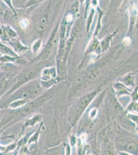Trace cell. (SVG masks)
Listing matches in <instances>:
<instances>
[{
  "label": "cell",
  "mask_w": 138,
  "mask_h": 155,
  "mask_svg": "<svg viewBox=\"0 0 138 155\" xmlns=\"http://www.w3.org/2000/svg\"><path fill=\"white\" fill-rule=\"evenodd\" d=\"M95 92L94 93H91L88 94L87 95L84 96L82 98V99H81V101L79 102V107L80 109H84L89 104V103L90 102V101L92 100L93 97H94L95 95Z\"/></svg>",
  "instance_id": "277c9868"
},
{
  "label": "cell",
  "mask_w": 138,
  "mask_h": 155,
  "mask_svg": "<svg viewBox=\"0 0 138 155\" xmlns=\"http://www.w3.org/2000/svg\"><path fill=\"white\" fill-rule=\"evenodd\" d=\"M12 45L13 47H14V50H17L18 52H21L26 49V48L22 46L19 42H14L12 44Z\"/></svg>",
  "instance_id": "30bf717a"
},
{
  "label": "cell",
  "mask_w": 138,
  "mask_h": 155,
  "mask_svg": "<svg viewBox=\"0 0 138 155\" xmlns=\"http://www.w3.org/2000/svg\"><path fill=\"white\" fill-rule=\"evenodd\" d=\"M0 52L4 55H6L11 57H18L17 55L14 53V51H12V50L7 46L3 44L1 42H0Z\"/></svg>",
  "instance_id": "5b68a950"
},
{
  "label": "cell",
  "mask_w": 138,
  "mask_h": 155,
  "mask_svg": "<svg viewBox=\"0 0 138 155\" xmlns=\"http://www.w3.org/2000/svg\"><path fill=\"white\" fill-rule=\"evenodd\" d=\"M94 12H95V11L93 9H92V11H91V13H90V15L89 17L88 18V23L87 25H88V28L89 29V26L90 25V24H91V21H92V19L93 18V15H94Z\"/></svg>",
  "instance_id": "5bb4252c"
},
{
  "label": "cell",
  "mask_w": 138,
  "mask_h": 155,
  "mask_svg": "<svg viewBox=\"0 0 138 155\" xmlns=\"http://www.w3.org/2000/svg\"><path fill=\"white\" fill-rule=\"evenodd\" d=\"M40 40H38V41H37L35 42V44H34L33 46V50L34 53H35L36 52H37V50L39 49V48L40 47Z\"/></svg>",
  "instance_id": "4fadbf2b"
},
{
  "label": "cell",
  "mask_w": 138,
  "mask_h": 155,
  "mask_svg": "<svg viewBox=\"0 0 138 155\" xmlns=\"http://www.w3.org/2000/svg\"><path fill=\"white\" fill-rule=\"evenodd\" d=\"M130 39L129 38H125L124 39V40H123V43H124V45H129L130 44Z\"/></svg>",
  "instance_id": "2e32d148"
},
{
  "label": "cell",
  "mask_w": 138,
  "mask_h": 155,
  "mask_svg": "<svg viewBox=\"0 0 138 155\" xmlns=\"http://www.w3.org/2000/svg\"><path fill=\"white\" fill-rule=\"evenodd\" d=\"M7 82L5 80H2V81L0 82V90H2L6 87Z\"/></svg>",
  "instance_id": "9a60e30c"
},
{
  "label": "cell",
  "mask_w": 138,
  "mask_h": 155,
  "mask_svg": "<svg viewBox=\"0 0 138 155\" xmlns=\"http://www.w3.org/2000/svg\"><path fill=\"white\" fill-rule=\"evenodd\" d=\"M79 8V0H74L71 4V12L72 14H75L78 12Z\"/></svg>",
  "instance_id": "ba28073f"
},
{
  "label": "cell",
  "mask_w": 138,
  "mask_h": 155,
  "mask_svg": "<svg viewBox=\"0 0 138 155\" xmlns=\"http://www.w3.org/2000/svg\"><path fill=\"white\" fill-rule=\"evenodd\" d=\"M58 40V28L57 27L52 33V35L49 39L46 48L44 51L43 57L44 58H48L51 55L53 49L56 45Z\"/></svg>",
  "instance_id": "6da1fadb"
},
{
  "label": "cell",
  "mask_w": 138,
  "mask_h": 155,
  "mask_svg": "<svg viewBox=\"0 0 138 155\" xmlns=\"http://www.w3.org/2000/svg\"><path fill=\"white\" fill-rule=\"evenodd\" d=\"M40 119V116L39 115H35L31 120H28V121L26 123V125H33L36 123L38 122Z\"/></svg>",
  "instance_id": "9c48e42d"
},
{
  "label": "cell",
  "mask_w": 138,
  "mask_h": 155,
  "mask_svg": "<svg viewBox=\"0 0 138 155\" xmlns=\"http://www.w3.org/2000/svg\"><path fill=\"white\" fill-rule=\"evenodd\" d=\"M43 0H29L28 2L26 3V7H30L32 6L36 5L37 4L40 3L42 2Z\"/></svg>",
  "instance_id": "8fae6325"
},
{
  "label": "cell",
  "mask_w": 138,
  "mask_h": 155,
  "mask_svg": "<svg viewBox=\"0 0 138 155\" xmlns=\"http://www.w3.org/2000/svg\"><path fill=\"white\" fill-rule=\"evenodd\" d=\"M79 2H81V3H82L83 1H84V0H79Z\"/></svg>",
  "instance_id": "e0dca14e"
},
{
  "label": "cell",
  "mask_w": 138,
  "mask_h": 155,
  "mask_svg": "<svg viewBox=\"0 0 138 155\" xmlns=\"http://www.w3.org/2000/svg\"><path fill=\"white\" fill-rule=\"evenodd\" d=\"M27 102V101H26V99H19L18 101H14L12 103H11L9 107L11 108L16 109L17 107H20L21 106H23Z\"/></svg>",
  "instance_id": "8992f818"
},
{
  "label": "cell",
  "mask_w": 138,
  "mask_h": 155,
  "mask_svg": "<svg viewBox=\"0 0 138 155\" xmlns=\"http://www.w3.org/2000/svg\"><path fill=\"white\" fill-rule=\"evenodd\" d=\"M18 58V57H11V56L5 55H4L3 57L0 58V61L3 63L16 62Z\"/></svg>",
  "instance_id": "52a82bcc"
},
{
  "label": "cell",
  "mask_w": 138,
  "mask_h": 155,
  "mask_svg": "<svg viewBox=\"0 0 138 155\" xmlns=\"http://www.w3.org/2000/svg\"><path fill=\"white\" fill-rule=\"evenodd\" d=\"M48 23V17L47 15H43L37 20L36 27L37 30L42 31L46 29Z\"/></svg>",
  "instance_id": "3957f363"
},
{
  "label": "cell",
  "mask_w": 138,
  "mask_h": 155,
  "mask_svg": "<svg viewBox=\"0 0 138 155\" xmlns=\"http://www.w3.org/2000/svg\"><path fill=\"white\" fill-rule=\"evenodd\" d=\"M20 25L22 28L25 29L29 26V21L26 19H23L21 20Z\"/></svg>",
  "instance_id": "7c38bea8"
},
{
  "label": "cell",
  "mask_w": 138,
  "mask_h": 155,
  "mask_svg": "<svg viewBox=\"0 0 138 155\" xmlns=\"http://www.w3.org/2000/svg\"><path fill=\"white\" fill-rule=\"evenodd\" d=\"M66 25H67V21L65 18L62 21L60 27V55L62 54L64 46H65V35H66Z\"/></svg>",
  "instance_id": "7a4b0ae2"
}]
</instances>
